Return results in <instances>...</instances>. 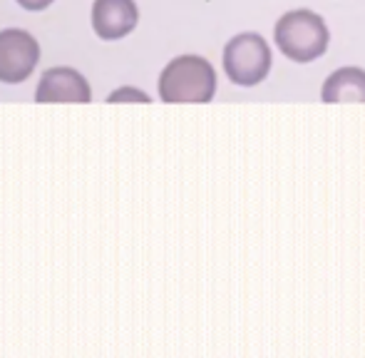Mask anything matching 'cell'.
I'll return each instance as SVG.
<instances>
[{
  "label": "cell",
  "mask_w": 365,
  "mask_h": 358,
  "mask_svg": "<svg viewBox=\"0 0 365 358\" xmlns=\"http://www.w3.org/2000/svg\"><path fill=\"white\" fill-rule=\"evenodd\" d=\"M140 10L135 0H95L92 28L102 40H122L137 28Z\"/></svg>",
  "instance_id": "obj_5"
},
{
  "label": "cell",
  "mask_w": 365,
  "mask_h": 358,
  "mask_svg": "<svg viewBox=\"0 0 365 358\" xmlns=\"http://www.w3.org/2000/svg\"><path fill=\"white\" fill-rule=\"evenodd\" d=\"M217 92V73L199 55H179L159 75L162 102H212Z\"/></svg>",
  "instance_id": "obj_1"
},
{
  "label": "cell",
  "mask_w": 365,
  "mask_h": 358,
  "mask_svg": "<svg viewBox=\"0 0 365 358\" xmlns=\"http://www.w3.org/2000/svg\"><path fill=\"white\" fill-rule=\"evenodd\" d=\"M92 90L75 68H50L43 73L35 90V102H90Z\"/></svg>",
  "instance_id": "obj_6"
},
{
  "label": "cell",
  "mask_w": 365,
  "mask_h": 358,
  "mask_svg": "<svg viewBox=\"0 0 365 358\" xmlns=\"http://www.w3.org/2000/svg\"><path fill=\"white\" fill-rule=\"evenodd\" d=\"M276 45L293 63H313L328 50L331 33L313 10H291L276 23Z\"/></svg>",
  "instance_id": "obj_2"
},
{
  "label": "cell",
  "mask_w": 365,
  "mask_h": 358,
  "mask_svg": "<svg viewBox=\"0 0 365 358\" xmlns=\"http://www.w3.org/2000/svg\"><path fill=\"white\" fill-rule=\"evenodd\" d=\"M107 102H152L149 100V95L147 92H142V90H135V88H120V90H115V92H110V97H107Z\"/></svg>",
  "instance_id": "obj_8"
},
{
  "label": "cell",
  "mask_w": 365,
  "mask_h": 358,
  "mask_svg": "<svg viewBox=\"0 0 365 358\" xmlns=\"http://www.w3.org/2000/svg\"><path fill=\"white\" fill-rule=\"evenodd\" d=\"M55 0H18V5L20 8H25V10H33V13H38V10H45V8H50Z\"/></svg>",
  "instance_id": "obj_9"
},
{
  "label": "cell",
  "mask_w": 365,
  "mask_h": 358,
  "mask_svg": "<svg viewBox=\"0 0 365 358\" xmlns=\"http://www.w3.org/2000/svg\"><path fill=\"white\" fill-rule=\"evenodd\" d=\"M321 100L326 105H336V102H363L365 105V70L341 68L331 73L323 83Z\"/></svg>",
  "instance_id": "obj_7"
},
{
  "label": "cell",
  "mask_w": 365,
  "mask_h": 358,
  "mask_svg": "<svg viewBox=\"0 0 365 358\" xmlns=\"http://www.w3.org/2000/svg\"><path fill=\"white\" fill-rule=\"evenodd\" d=\"M271 48L259 33H241L224 48V73L241 88L264 83L271 73Z\"/></svg>",
  "instance_id": "obj_3"
},
{
  "label": "cell",
  "mask_w": 365,
  "mask_h": 358,
  "mask_svg": "<svg viewBox=\"0 0 365 358\" xmlns=\"http://www.w3.org/2000/svg\"><path fill=\"white\" fill-rule=\"evenodd\" d=\"M40 60V45L28 30H0V83L18 85L33 75Z\"/></svg>",
  "instance_id": "obj_4"
}]
</instances>
